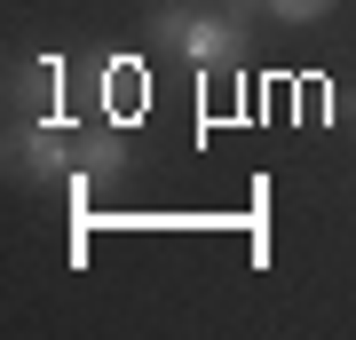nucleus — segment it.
Listing matches in <instances>:
<instances>
[{
    "instance_id": "2",
    "label": "nucleus",
    "mask_w": 356,
    "mask_h": 340,
    "mask_svg": "<svg viewBox=\"0 0 356 340\" xmlns=\"http://www.w3.org/2000/svg\"><path fill=\"white\" fill-rule=\"evenodd\" d=\"M79 135H88V127H72V119L24 127V135L8 143V175L16 182H79Z\"/></svg>"
},
{
    "instance_id": "1",
    "label": "nucleus",
    "mask_w": 356,
    "mask_h": 340,
    "mask_svg": "<svg viewBox=\"0 0 356 340\" xmlns=\"http://www.w3.org/2000/svg\"><path fill=\"white\" fill-rule=\"evenodd\" d=\"M151 40L182 48L198 72H222V63H238V48H245V16H238V8H191V0H166V8L151 16Z\"/></svg>"
},
{
    "instance_id": "4",
    "label": "nucleus",
    "mask_w": 356,
    "mask_h": 340,
    "mask_svg": "<svg viewBox=\"0 0 356 340\" xmlns=\"http://www.w3.org/2000/svg\"><path fill=\"white\" fill-rule=\"evenodd\" d=\"M348 119H356V95H348Z\"/></svg>"
},
{
    "instance_id": "3",
    "label": "nucleus",
    "mask_w": 356,
    "mask_h": 340,
    "mask_svg": "<svg viewBox=\"0 0 356 340\" xmlns=\"http://www.w3.org/2000/svg\"><path fill=\"white\" fill-rule=\"evenodd\" d=\"M341 0H269V16L277 24H317V16H332Z\"/></svg>"
}]
</instances>
